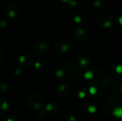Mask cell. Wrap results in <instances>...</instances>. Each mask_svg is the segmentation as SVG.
<instances>
[{
	"label": "cell",
	"mask_w": 122,
	"mask_h": 121,
	"mask_svg": "<svg viewBox=\"0 0 122 121\" xmlns=\"http://www.w3.org/2000/svg\"><path fill=\"white\" fill-rule=\"evenodd\" d=\"M0 101V110H1V111H6L9 108L8 103L6 101Z\"/></svg>",
	"instance_id": "obj_1"
}]
</instances>
